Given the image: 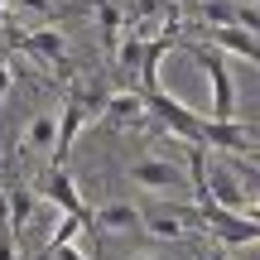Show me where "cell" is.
<instances>
[{
    "label": "cell",
    "mask_w": 260,
    "mask_h": 260,
    "mask_svg": "<svg viewBox=\"0 0 260 260\" xmlns=\"http://www.w3.org/2000/svg\"><path fill=\"white\" fill-rule=\"evenodd\" d=\"M207 73H212V116L217 121H232V73H226V63L217 53H207Z\"/></svg>",
    "instance_id": "obj_1"
},
{
    "label": "cell",
    "mask_w": 260,
    "mask_h": 260,
    "mask_svg": "<svg viewBox=\"0 0 260 260\" xmlns=\"http://www.w3.org/2000/svg\"><path fill=\"white\" fill-rule=\"evenodd\" d=\"M212 188H217V203H222V207H241V193H236V183H232L226 174H217Z\"/></svg>",
    "instance_id": "obj_3"
},
{
    "label": "cell",
    "mask_w": 260,
    "mask_h": 260,
    "mask_svg": "<svg viewBox=\"0 0 260 260\" xmlns=\"http://www.w3.org/2000/svg\"><path fill=\"white\" fill-rule=\"evenodd\" d=\"M135 178H140V183H149V188H183V174L169 169V164H140Z\"/></svg>",
    "instance_id": "obj_2"
}]
</instances>
